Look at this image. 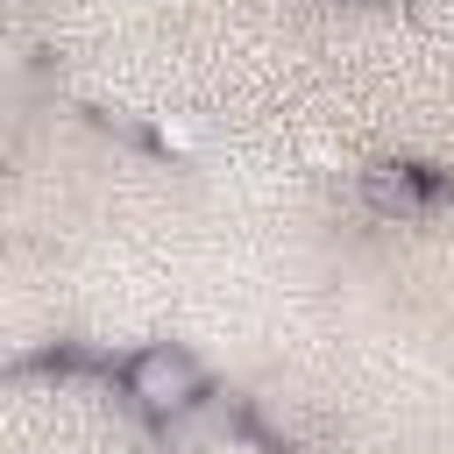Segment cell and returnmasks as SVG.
Listing matches in <instances>:
<instances>
[{"instance_id": "2", "label": "cell", "mask_w": 454, "mask_h": 454, "mask_svg": "<svg viewBox=\"0 0 454 454\" xmlns=\"http://www.w3.org/2000/svg\"><path fill=\"white\" fill-rule=\"evenodd\" d=\"M362 199H369V213H383V220H411V213L426 206V177H419L411 163H376V170H362Z\"/></svg>"}, {"instance_id": "1", "label": "cell", "mask_w": 454, "mask_h": 454, "mask_svg": "<svg viewBox=\"0 0 454 454\" xmlns=\"http://www.w3.org/2000/svg\"><path fill=\"white\" fill-rule=\"evenodd\" d=\"M121 397H128L142 419L177 426V419H192V411L206 404V369H199L184 348L149 340V348H135V355H128V369H121Z\"/></svg>"}]
</instances>
